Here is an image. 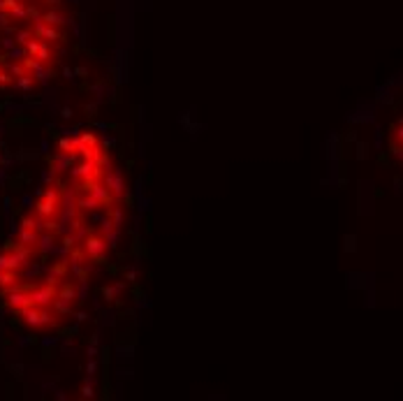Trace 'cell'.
Here are the masks:
<instances>
[{
	"label": "cell",
	"mask_w": 403,
	"mask_h": 401,
	"mask_svg": "<svg viewBox=\"0 0 403 401\" xmlns=\"http://www.w3.org/2000/svg\"><path fill=\"white\" fill-rule=\"evenodd\" d=\"M21 316H23V322H26L28 327H32V329H46V327L58 325L54 308L49 311V308H42V306H35V304H32V306L23 308Z\"/></svg>",
	"instance_id": "6da1fadb"
},
{
	"label": "cell",
	"mask_w": 403,
	"mask_h": 401,
	"mask_svg": "<svg viewBox=\"0 0 403 401\" xmlns=\"http://www.w3.org/2000/svg\"><path fill=\"white\" fill-rule=\"evenodd\" d=\"M60 204H63V193L58 188H49L35 204V214L40 218H58Z\"/></svg>",
	"instance_id": "7a4b0ae2"
},
{
	"label": "cell",
	"mask_w": 403,
	"mask_h": 401,
	"mask_svg": "<svg viewBox=\"0 0 403 401\" xmlns=\"http://www.w3.org/2000/svg\"><path fill=\"white\" fill-rule=\"evenodd\" d=\"M3 297L5 304L12 308L14 313H21L23 308L32 306V299H30V285H16V288H9L3 290Z\"/></svg>",
	"instance_id": "3957f363"
},
{
	"label": "cell",
	"mask_w": 403,
	"mask_h": 401,
	"mask_svg": "<svg viewBox=\"0 0 403 401\" xmlns=\"http://www.w3.org/2000/svg\"><path fill=\"white\" fill-rule=\"evenodd\" d=\"M72 179L77 183H86V181H100L104 174H102V167L95 163V160H88V158H83L79 165H74L72 169Z\"/></svg>",
	"instance_id": "277c9868"
},
{
	"label": "cell",
	"mask_w": 403,
	"mask_h": 401,
	"mask_svg": "<svg viewBox=\"0 0 403 401\" xmlns=\"http://www.w3.org/2000/svg\"><path fill=\"white\" fill-rule=\"evenodd\" d=\"M81 246H83V251H86L88 260L100 262V260H104V253H107V248H109V243H107L104 234L91 232V234H88V237L81 241Z\"/></svg>",
	"instance_id": "5b68a950"
},
{
	"label": "cell",
	"mask_w": 403,
	"mask_h": 401,
	"mask_svg": "<svg viewBox=\"0 0 403 401\" xmlns=\"http://www.w3.org/2000/svg\"><path fill=\"white\" fill-rule=\"evenodd\" d=\"M56 297H58V285H54V283H42V285L30 288V299H32L35 306L51 308V304H54Z\"/></svg>",
	"instance_id": "8992f818"
},
{
	"label": "cell",
	"mask_w": 403,
	"mask_h": 401,
	"mask_svg": "<svg viewBox=\"0 0 403 401\" xmlns=\"http://www.w3.org/2000/svg\"><path fill=\"white\" fill-rule=\"evenodd\" d=\"M102 181L107 183V188L111 190L116 204H118V202L125 197V181H123V174H120V169H114V167L107 169L104 177H102Z\"/></svg>",
	"instance_id": "52a82bcc"
},
{
	"label": "cell",
	"mask_w": 403,
	"mask_h": 401,
	"mask_svg": "<svg viewBox=\"0 0 403 401\" xmlns=\"http://www.w3.org/2000/svg\"><path fill=\"white\" fill-rule=\"evenodd\" d=\"M32 33H35V38L44 40V42H63V33L56 26L46 24L44 19L32 21Z\"/></svg>",
	"instance_id": "ba28073f"
},
{
	"label": "cell",
	"mask_w": 403,
	"mask_h": 401,
	"mask_svg": "<svg viewBox=\"0 0 403 401\" xmlns=\"http://www.w3.org/2000/svg\"><path fill=\"white\" fill-rule=\"evenodd\" d=\"M77 153H67V151H56V155L49 160V169L54 174H63L65 169H72Z\"/></svg>",
	"instance_id": "9c48e42d"
},
{
	"label": "cell",
	"mask_w": 403,
	"mask_h": 401,
	"mask_svg": "<svg viewBox=\"0 0 403 401\" xmlns=\"http://www.w3.org/2000/svg\"><path fill=\"white\" fill-rule=\"evenodd\" d=\"M23 67H26L28 72H30L32 77H35L37 81H46L51 77V70L46 67V63H42V61H37V58H32V56H26L23 58Z\"/></svg>",
	"instance_id": "30bf717a"
},
{
	"label": "cell",
	"mask_w": 403,
	"mask_h": 401,
	"mask_svg": "<svg viewBox=\"0 0 403 401\" xmlns=\"http://www.w3.org/2000/svg\"><path fill=\"white\" fill-rule=\"evenodd\" d=\"M77 206H79V211H95V209H100V202H97L88 190H79L77 193Z\"/></svg>",
	"instance_id": "8fae6325"
},
{
	"label": "cell",
	"mask_w": 403,
	"mask_h": 401,
	"mask_svg": "<svg viewBox=\"0 0 403 401\" xmlns=\"http://www.w3.org/2000/svg\"><path fill=\"white\" fill-rule=\"evenodd\" d=\"M69 262V260H67ZM67 262H56L54 267H51L49 276H46V283H54V285H60V281H65V276H67Z\"/></svg>",
	"instance_id": "7c38bea8"
},
{
	"label": "cell",
	"mask_w": 403,
	"mask_h": 401,
	"mask_svg": "<svg viewBox=\"0 0 403 401\" xmlns=\"http://www.w3.org/2000/svg\"><path fill=\"white\" fill-rule=\"evenodd\" d=\"M40 234L37 230H28V228H21L19 230V237L16 241L23 243V246H30V248H37V241H40Z\"/></svg>",
	"instance_id": "4fadbf2b"
},
{
	"label": "cell",
	"mask_w": 403,
	"mask_h": 401,
	"mask_svg": "<svg viewBox=\"0 0 403 401\" xmlns=\"http://www.w3.org/2000/svg\"><path fill=\"white\" fill-rule=\"evenodd\" d=\"M19 269H3L0 271V290H9L19 285Z\"/></svg>",
	"instance_id": "5bb4252c"
},
{
	"label": "cell",
	"mask_w": 403,
	"mask_h": 401,
	"mask_svg": "<svg viewBox=\"0 0 403 401\" xmlns=\"http://www.w3.org/2000/svg\"><path fill=\"white\" fill-rule=\"evenodd\" d=\"M42 19L46 21V24H51V26H56V28H60V26H65V24H69V19L63 14L60 10H56V7H49V10L44 12V16Z\"/></svg>",
	"instance_id": "9a60e30c"
},
{
	"label": "cell",
	"mask_w": 403,
	"mask_h": 401,
	"mask_svg": "<svg viewBox=\"0 0 403 401\" xmlns=\"http://www.w3.org/2000/svg\"><path fill=\"white\" fill-rule=\"evenodd\" d=\"M72 304H74V302H69V299L56 297L54 304H51V308H54L56 316H69V313H72Z\"/></svg>",
	"instance_id": "2e32d148"
},
{
	"label": "cell",
	"mask_w": 403,
	"mask_h": 401,
	"mask_svg": "<svg viewBox=\"0 0 403 401\" xmlns=\"http://www.w3.org/2000/svg\"><path fill=\"white\" fill-rule=\"evenodd\" d=\"M58 297L69 299V302H77L79 292H77V288H74L72 283H63V285H58Z\"/></svg>",
	"instance_id": "e0dca14e"
},
{
	"label": "cell",
	"mask_w": 403,
	"mask_h": 401,
	"mask_svg": "<svg viewBox=\"0 0 403 401\" xmlns=\"http://www.w3.org/2000/svg\"><path fill=\"white\" fill-rule=\"evenodd\" d=\"M37 248H40L42 253L54 251V232H42L40 234V241H37Z\"/></svg>",
	"instance_id": "ac0fdd59"
},
{
	"label": "cell",
	"mask_w": 403,
	"mask_h": 401,
	"mask_svg": "<svg viewBox=\"0 0 403 401\" xmlns=\"http://www.w3.org/2000/svg\"><path fill=\"white\" fill-rule=\"evenodd\" d=\"M16 89H21V91H32L35 89V77L28 72V75H23V77H16Z\"/></svg>",
	"instance_id": "d6986e66"
},
{
	"label": "cell",
	"mask_w": 403,
	"mask_h": 401,
	"mask_svg": "<svg viewBox=\"0 0 403 401\" xmlns=\"http://www.w3.org/2000/svg\"><path fill=\"white\" fill-rule=\"evenodd\" d=\"M58 151H67V153H77V142H74V137L69 140V137H63V140L58 142Z\"/></svg>",
	"instance_id": "ffe728a7"
},
{
	"label": "cell",
	"mask_w": 403,
	"mask_h": 401,
	"mask_svg": "<svg viewBox=\"0 0 403 401\" xmlns=\"http://www.w3.org/2000/svg\"><path fill=\"white\" fill-rule=\"evenodd\" d=\"M32 38H35V33H32V28H30V30H16V38H14V40H16V44L26 47Z\"/></svg>",
	"instance_id": "44dd1931"
},
{
	"label": "cell",
	"mask_w": 403,
	"mask_h": 401,
	"mask_svg": "<svg viewBox=\"0 0 403 401\" xmlns=\"http://www.w3.org/2000/svg\"><path fill=\"white\" fill-rule=\"evenodd\" d=\"M3 269H16V267H14V260H12V255H9L7 251H3L0 253V271Z\"/></svg>",
	"instance_id": "7402d4cb"
},
{
	"label": "cell",
	"mask_w": 403,
	"mask_h": 401,
	"mask_svg": "<svg viewBox=\"0 0 403 401\" xmlns=\"http://www.w3.org/2000/svg\"><path fill=\"white\" fill-rule=\"evenodd\" d=\"M120 290H123V283L114 285V288H111V285H109V288H104V299H107V302H114V299L118 297Z\"/></svg>",
	"instance_id": "603a6c76"
},
{
	"label": "cell",
	"mask_w": 403,
	"mask_h": 401,
	"mask_svg": "<svg viewBox=\"0 0 403 401\" xmlns=\"http://www.w3.org/2000/svg\"><path fill=\"white\" fill-rule=\"evenodd\" d=\"M21 0H0V12H12Z\"/></svg>",
	"instance_id": "cb8c5ba5"
},
{
	"label": "cell",
	"mask_w": 403,
	"mask_h": 401,
	"mask_svg": "<svg viewBox=\"0 0 403 401\" xmlns=\"http://www.w3.org/2000/svg\"><path fill=\"white\" fill-rule=\"evenodd\" d=\"M42 16L44 14H42L35 5H28V21H37V19H42Z\"/></svg>",
	"instance_id": "d4e9b609"
},
{
	"label": "cell",
	"mask_w": 403,
	"mask_h": 401,
	"mask_svg": "<svg viewBox=\"0 0 403 401\" xmlns=\"http://www.w3.org/2000/svg\"><path fill=\"white\" fill-rule=\"evenodd\" d=\"M9 75L23 77V75H28V70H26V67H23V63H21V65H9Z\"/></svg>",
	"instance_id": "484cf974"
},
{
	"label": "cell",
	"mask_w": 403,
	"mask_h": 401,
	"mask_svg": "<svg viewBox=\"0 0 403 401\" xmlns=\"http://www.w3.org/2000/svg\"><path fill=\"white\" fill-rule=\"evenodd\" d=\"M9 84H12V75L0 67V86H9Z\"/></svg>",
	"instance_id": "4316f807"
},
{
	"label": "cell",
	"mask_w": 403,
	"mask_h": 401,
	"mask_svg": "<svg viewBox=\"0 0 403 401\" xmlns=\"http://www.w3.org/2000/svg\"><path fill=\"white\" fill-rule=\"evenodd\" d=\"M14 44H16V40H12V38H5L3 40V47L5 49H14Z\"/></svg>",
	"instance_id": "83f0119b"
},
{
	"label": "cell",
	"mask_w": 403,
	"mask_h": 401,
	"mask_svg": "<svg viewBox=\"0 0 403 401\" xmlns=\"http://www.w3.org/2000/svg\"><path fill=\"white\" fill-rule=\"evenodd\" d=\"M81 394L86 396V399H91V396H93V387H91V385H83V392H81Z\"/></svg>",
	"instance_id": "f1b7e54d"
},
{
	"label": "cell",
	"mask_w": 403,
	"mask_h": 401,
	"mask_svg": "<svg viewBox=\"0 0 403 401\" xmlns=\"http://www.w3.org/2000/svg\"><path fill=\"white\" fill-rule=\"evenodd\" d=\"M44 3H46V5H49V7H56V10H58V7H60V0H44Z\"/></svg>",
	"instance_id": "f546056e"
}]
</instances>
